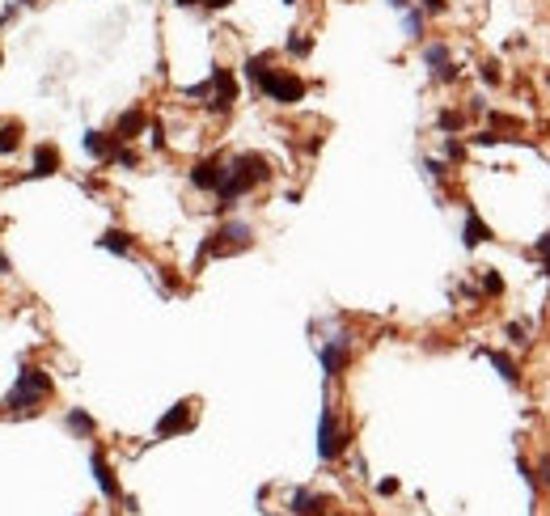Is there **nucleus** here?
Here are the masks:
<instances>
[{
  "label": "nucleus",
  "instance_id": "1a4fd4ad",
  "mask_svg": "<svg viewBox=\"0 0 550 516\" xmlns=\"http://www.w3.org/2000/svg\"><path fill=\"white\" fill-rule=\"evenodd\" d=\"M59 169V148L55 144H38L34 148V165L21 174V182H34V178H51Z\"/></svg>",
  "mask_w": 550,
  "mask_h": 516
},
{
  "label": "nucleus",
  "instance_id": "5701e85b",
  "mask_svg": "<svg viewBox=\"0 0 550 516\" xmlns=\"http://www.w3.org/2000/svg\"><path fill=\"white\" fill-rule=\"evenodd\" d=\"M462 119H466L462 110H441V114H436V127H441V131H462Z\"/></svg>",
  "mask_w": 550,
  "mask_h": 516
},
{
  "label": "nucleus",
  "instance_id": "f704fd0d",
  "mask_svg": "<svg viewBox=\"0 0 550 516\" xmlns=\"http://www.w3.org/2000/svg\"><path fill=\"white\" fill-rule=\"evenodd\" d=\"M148 136H153V148H165V131H161V123H153Z\"/></svg>",
  "mask_w": 550,
  "mask_h": 516
},
{
  "label": "nucleus",
  "instance_id": "dca6fc26",
  "mask_svg": "<svg viewBox=\"0 0 550 516\" xmlns=\"http://www.w3.org/2000/svg\"><path fill=\"white\" fill-rule=\"evenodd\" d=\"M483 356L496 364V373H500L508 385H517V381H521V368H517V360H513V356H504V352H483Z\"/></svg>",
  "mask_w": 550,
  "mask_h": 516
},
{
  "label": "nucleus",
  "instance_id": "2eb2a0df",
  "mask_svg": "<svg viewBox=\"0 0 550 516\" xmlns=\"http://www.w3.org/2000/svg\"><path fill=\"white\" fill-rule=\"evenodd\" d=\"M97 246L110 250V254H131V233H123V229H106V233L97 237Z\"/></svg>",
  "mask_w": 550,
  "mask_h": 516
},
{
  "label": "nucleus",
  "instance_id": "7ed1b4c3",
  "mask_svg": "<svg viewBox=\"0 0 550 516\" xmlns=\"http://www.w3.org/2000/svg\"><path fill=\"white\" fill-rule=\"evenodd\" d=\"M51 390H55V385H51V373H47V368H38V364H21V373H17V381H13L4 407H8L13 415H34L38 402L51 398Z\"/></svg>",
  "mask_w": 550,
  "mask_h": 516
},
{
  "label": "nucleus",
  "instance_id": "a211bd4d",
  "mask_svg": "<svg viewBox=\"0 0 550 516\" xmlns=\"http://www.w3.org/2000/svg\"><path fill=\"white\" fill-rule=\"evenodd\" d=\"M424 17H428L424 8H407V13H402V34H407L411 42H419V38H424Z\"/></svg>",
  "mask_w": 550,
  "mask_h": 516
},
{
  "label": "nucleus",
  "instance_id": "0eeeda50",
  "mask_svg": "<svg viewBox=\"0 0 550 516\" xmlns=\"http://www.w3.org/2000/svg\"><path fill=\"white\" fill-rule=\"evenodd\" d=\"M225 174H229V161H220V157H208V161H199L195 169H191V186L195 191H220V182H225Z\"/></svg>",
  "mask_w": 550,
  "mask_h": 516
},
{
  "label": "nucleus",
  "instance_id": "c756f323",
  "mask_svg": "<svg viewBox=\"0 0 550 516\" xmlns=\"http://www.w3.org/2000/svg\"><path fill=\"white\" fill-rule=\"evenodd\" d=\"M458 76H462V68H458V64H445V68L436 72V80H445V85H453Z\"/></svg>",
  "mask_w": 550,
  "mask_h": 516
},
{
  "label": "nucleus",
  "instance_id": "c9c22d12",
  "mask_svg": "<svg viewBox=\"0 0 550 516\" xmlns=\"http://www.w3.org/2000/svg\"><path fill=\"white\" fill-rule=\"evenodd\" d=\"M199 4H203V8H229L233 0H199Z\"/></svg>",
  "mask_w": 550,
  "mask_h": 516
},
{
  "label": "nucleus",
  "instance_id": "4c0bfd02",
  "mask_svg": "<svg viewBox=\"0 0 550 516\" xmlns=\"http://www.w3.org/2000/svg\"><path fill=\"white\" fill-rule=\"evenodd\" d=\"M542 479H546V483H550V457H546V462H542Z\"/></svg>",
  "mask_w": 550,
  "mask_h": 516
},
{
  "label": "nucleus",
  "instance_id": "9b49d317",
  "mask_svg": "<svg viewBox=\"0 0 550 516\" xmlns=\"http://www.w3.org/2000/svg\"><path fill=\"white\" fill-rule=\"evenodd\" d=\"M144 127H148L144 110H123V114L114 119V140H123V144H127V140H136Z\"/></svg>",
  "mask_w": 550,
  "mask_h": 516
},
{
  "label": "nucleus",
  "instance_id": "7c9ffc66",
  "mask_svg": "<svg viewBox=\"0 0 550 516\" xmlns=\"http://www.w3.org/2000/svg\"><path fill=\"white\" fill-rule=\"evenodd\" d=\"M424 174H432V178L441 182V178H445V161H436V157H428V161H424Z\"/></svg>",
  "mask_w": 550,
  "mask_h": 516
},
{
  "label": "nucleus",
  "instance_id": "58836bf2",
  "mask_svg": "<svg viewBox=\"0 0 550 516\" xmlns=\"http://www.w3.org/2000/svg\"><path fill=\"white\" fill-rule=\"evenodd\" d=\"M0 271H8V258H4V254H0Z\"/></svg>",
  "mask_w": 550,
  "mask_h": 516
},
{
  "label": "nucleus",
  "instance_id": "393cba45",
  "mask_svg": "<svg viewBox=\"0 0 550 516\" xmlns=\"http://www.w3.org/2000/svg\"><path fill=\"white\" fill-rule=\"evenodd\" d=\"M491 127H496V131H521V119H513V114H491Z\"/></svg>",
  "mask_w": 550,
  "mask_h": 516
},
{
  "label": "nucleus",
  "instance_id": "f257e3e1",
  "mask_svg": "<svg viewBox=\"0 0 550 516\" xmlns=\"http://www.w3.org/2000/svg\"><path fill=\"white\" fill-rule=\"evenodd\" d=\"M241 72H246V80H250L263 97H271L275 106H297V102L305 97V80H301V76H292V72L271 68V59H267V55H250V59L241 64Z\"/></svg>",
  "mask_w": 550,
  "mask_h": 516
},
{
  "label": "nucleus",
  "instance_id": "e433bc0d",
  "mask_svg": "<svg viewBox=\"0 0 550 516\" xmlns=\"http://www.w3.org/2000/svg\"><path fill=\"white\" fill-rule=\"evenodd\" d=\"M385 4H390V8H398V13H407V8H411V0H385Z\"/></svg>",
  "mask_w": 550,
  "mask_h": 516
},
{
  "label": "nucleus",
  "instance_id": "423d86ee",
  "mask_svg": "<svg viewBox=\"0 0 550 516\" xmlns=\"http://www.w3.org/2000/svg\"><path fill=\"white\" fill-rule=\"evenodd\" d=\"M318 360H322V373H326V377H339V373L352 364V339H347V335L326 339V343L318 347Z\"/></svg>",
  "mask_w": 550,
  "mask_h": 516
},
{
  "label": "nucleus",
  "instance_id": "4468645a",
  "mask_svg": "<svg viewBox=\"0 0 550 516\" xmlns=\"http://www.w3.org/2000/svg\"><path fill=\"white\" fill-rule=\"evenodd\" d=\"M80 144H85V152L89 157H97V161H110V152H114V136H106V131H85L80 136Z\"/></svg>",
  "mask_w": 550,
  "mask_h": 516
},
{
  "label": "nucleus",
  "instance_id": "473e14b6",
  "mask_svg": "<svg viewBox=\"0 0 550 516\" xmlns=\"http://www.w3.org/2000/svg\"><path fill=\"white\" fill-rule=\"evenodd\" d=\"M534 250H538V258H542V263H550V233H542V237L534 241Z\"/></svg>",
  "mask_w": 550,
  "mask_h": 516
},
{
  "label": "nucleus",
  "instance_id": "2f4dec72",
  "mask_svg": "<svg viewBox=\"0 0 550 516\" xmlns=\"http://www.w3.org/2000/svg\"><path fill=\"white\" fill-rule=\"evenodd\" d=\"M445 157H449V161H462V157H466L462 140H449V144H445Z\"/></svg>",
  "mask_w": 550,
  "mask_h": 516
},
{
  "label": "nucleus",
  "instance_id": "cd10ccee",
  "mask_svg": "<svg viewBox=\"0 0 550 516\" xmlns=\"http://www.w3.org/2000/svg\"><path fill=\"white\" fill-rule=\"evenodd\" d=\"M182 93H186V97H212V76H208L203 85H186Z\"/></svg>",
  "mask_w": 550,
  "mask_h": 516
},
{
  "label": "nucleus",
  "instance_id": "bb28decb",
  "mask_svg": "<svg viewBox=\"0 0 550 516\" xmlns=\"http://www.w3.org/2000/svg\"><path fill=\"white\" fill-rule=\"evenodd\" d=\"M479 76H483V85H500V64H496V59H487Z\"/></svg>",
  "mask_w": 550,
  "mask_h": 516
},
{
  "label": "nucleus",
  "instance_id": "20e7f679",
  "mask_svg": "<svg viewBox=\"0 0 550 516\" xmlns=\"http://www.w3.org/2000/svg\"><path fill=\"white\" fill-rule=\"evenodd\" d=\"M347 440H352V436L339 428L335 407L326 402V407H322V419H318V457H322V462H335V457L347 449Z\"/></svg>",
  "mask_w": 550,
  "mask_h": 516
},
{
  "label": "nucleus",
  "instance_id": "f03ea898",
  "mask_svg": "<svg viewBox=\"0 0 550 516\" xmlns=\"http://www.w3.org/2000/svg\"><path fill=\"white\" fill-rule=\"evenodd\" d=\"M267 178H271V165H267L263 152H237V157L229 161V174H225L220 191H216V203H220V208H233L246 191H254V186L267 182Z\"/></svg>",
  "mask_w": 550,
  "mask_h": 516
},
{
  "label": "nucleus",
  "instance_id": "6e6552de",
  "mask_svg": "<svg viewBox=\"0 0 550 516\" xmlns=\"http://www.w3.org/2000/svg\"><path fill=\"white\" fill-rule=\"evenodd\" d=\"M195 424V415H191V402H174L161 419H157V436L165 440V436H178V432H186Z\"/></svg>",
  "mask_w": 550,
  "mask_h": 516
},
{
  "label": "nucleus",
  "instance_id": "412c9836",
  "mask_svg": "<svg viewBox=\"0 0 550 516\" xmlns=\"http://www.w3.org/2000/svg\"><path fill=\"white\" fill-rule=\"evenodd\" d=\"M110 161H114V165H123V169H136V165H140V157H136V152H131V148H127L123 140L114 144V152H110Z\"/></svg>",
  "mask_w": 550,
  "mask_h": 516
},
{
  "label": "nucleus",
  "instance_id": "ea45409f",
  "mask_svg": "<svg viewBox=\"0 0 550 516\" xmlns=\"http://www.w3.org/2000/svg\"><path fill=\"white\" fill-rule=\"evenodd\" d=\"M546 271H550V263H546Z\"/></svg>",
  "mask_w": 550,
  "mask_h": 516
},
{
  "label": "nucleus",
  "instance_id": "f3484780",
  "mask_svg": "<svg viewBox=\"0 0 550 516\" xmlns=\"http://www.w3.org/2000/svg\"><path fill=\"white\" fill-rule=\"evenodd\" d=\"M424 64H428L432 72H441L445 64H453V51H449V42H428V47H424Z\"/></svg>",
  "mask_w": 550,
  "mask_h": 516
},
{
  "label": "nucleus",
  "instance_id": "72a5a7b5",
  "mask_svg": "<svg viewBox=\"0 0 550 516\" xmlns=\"http://www.w3.org/2000/svg\"><path fill=\"white\" fill-rule=\"evenodd\" d=\"M394 491H398V479H381L377 483V496H394Z\"/></svg>",
  "mask_w": 550,
  "mask_h": 516
},
{
  "label": "nucleus",
  "instance_id": "a878e982",
  "mask_svg": "<svg viewBox=\"0 0 550 516\" xmlns=\"http://www.w3.org/2000/svg\"><path fill=\"white\" fill-rule=\"evenodd\" d=\"M508 339H513L517 347H525V343H530V322H513V326H508Z\"/></svg>",
  "mask_w": 550,
  "mask_h": 516
},
{
  "label": "nucleus",
  "instance_id": "39448f33",
  "mask_svg": "<svg viewBox=\"0 0 550 516\" xmlns=\"http://www.w3.org/2000/svg\"><path fill=\"white\" fill-rule=\"evenodd\" d=\"M237 102V80L229 68H212V97H208V110L212 114H229Z\"/></svg>",
  "mask_w": 550,
  "mask_h": 516
},
{
  "label": "nucleus",
  "instance_id": "c85d7f7f",
  "mask_svg": "<svg viewBox=\"0 0 550 516\" xmlns=\"http://www.w3.org/2000/svg\"><path fill=\"white\" fill-rule=\"evenodd\" d=\"M419 8L432 13V17H441V13H449V0H419Z\"/></svg>",
  "mask_w": 550,
  "mask_h": 516
},
{
  "label": "nucleus",
  "instance_id": "b1692460",
  "mask_svg": "<svg viewBox=\"0 0 550 516\" xmlns=\"http://www.w3.org/2000/svg\"><path fill=\"white\" fill-rule=\"evenodd\" d=\"M483 292H487V296H500V292H504V275H500V271H487V275H483Z\"/></svg>",
  "mask_w": 550,
  "mask_h": 516
},
{
  "label": "nucleus",
  "instance_id": "aec40b11",
  "mask_svg": "<svg viewBox=\"0 0 550 516\" xmlns=\"http://www.w3.org/2000/svg\"><path fill=\"white\" fill-rule=\"evenodd\" d=\"M21 144V123H0V157H8Z\"/></svg>",
  "mask_w": 550,
  "mask_h": 516
},
{
  "label": "nucleus",
  "instance_id": "4be33fe9",
  "mask_svg": "<svg viewBox=\"0 0 550 516\" xmlns=\"http://www.w3.org/2000/svg\"><path fill=\"white\" fill-rule=\"evenodd\" d=\"M284 47H288V55H297V59H305V55L313 51V38H305V34H292V38H288Z\"/></svg>",
  "mask_w": 550,
  "mask_h": 516
},
{
  "label": "nucleus",
  "instance_id": "9d476101",
  "mask_svg": "<svg viewBox=\"0 0 550 516\" xmlns=\"http://www.w3.org/2000/svg\"><path fill=\"white\" fill-rule=\"evenodd\" d=\"M89 470H93V483H97V491H102L106 500H123V491H119V483H114V474H110V466H106L102 449H93V453H89Z\"/></svg>",
  "mask_w": 550,
  "mask_h": 516
},
{
  "label": "nucleus",
  "instance_id": "ddd939ff",
  "mask_svg": "<svg viewBox=\"0 0 550 516\" xmlns=\"http://www.w3.org/2000/svg\"><path fill=\"white\" fill-rule=\"evenodd\" d=\"M288 512H292V516H322V512H326V496H313V491H292Z\"/></svg>",
  "mask_w": 550,
  "mask_h": 516
},
{
  "label": "nucleus",
  "instance_id": "f8f14e48",
  "mask_svg": "<svg viewBox=\"0 0 550 516\" xmlns=\"http://www.w3.org/2000/svg\"><path fill=\"white\" fill-rule=\"evenodd\" d=\"M491 237V229H487V220L474 212V208H466V229H462V246L466 250H474V246H483Z\"/></svg>",
  "mask_w": 550,
  "mask_h": 516
},
{
  "label": "nucleus",
  "instance_id": "6ab92c4d",
  "mask_svg": "<svg viewBox=\"0 0 550 516\" xmlns=\"http://www.w3.org/2000/svg\"><path fill=\"white\" fill-rule=\"evenodd\" d=\"M64 424H68V432H76V436H93V428H97L85 411H68V415H64Z\"/></svg>",
  "mask_w": 550,
  "mask_h": 516
}]
</instances>
